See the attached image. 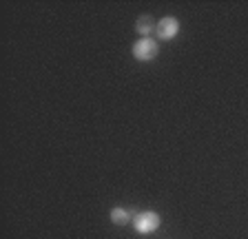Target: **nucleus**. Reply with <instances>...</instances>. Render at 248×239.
<instances>
[{
	"mask_svg": "<svg viewBox=\"0 0 248 239\" xmlns=\"http://www.w3.org/2000/svg\"><path fill=\"white\" fill-rule=\"evenodd\" d=\"M131 53H133V58L140 60V62H151V60H155L157 53H160V45H157L153 38H140L138 42H133Z\"/></svg>",
	"mask_w": 248,
	"mask_h": 239,
	"instance_id": "1",
	"label": "nucleus"
},
{
	"mask_svg": "<svg viewBox=\"0 0 248 239\" xmlns=\"http://www.w3.org/2000/svg\"><path fill=\"white\" fill-rule=\"evenodd\" d=\"M162 217L155 210H144V213H138L133 217V228L138 230L140 235H151L160 228Z\"/></svg>",
	"mask_w": 248,
	"mask_h": 239,
	"instance_id": "2",
	"label": "nucleus"
},
{
	"mask_svg": "<svg viewBox=\"0 0 248 239\" xmlns=\"http://www.w3.org/2000/svg\"><path fill=\"white\" fill-rule=\"evenodd\" d=\"M177 33H180V20L175 16H166L157 22V38L162 42H169L173 38H177Z\"/></svg>",
	"mask_w": 248,
	"mask_h": 239,
	"instance_id": "3",
	"label": "nucleus"
},
{
	"mask_svg": "<svg viewBox=\"0 0 248 239\" xmlns=\"http://www.w3.org/2000/svg\"><path fill=\"white\" fill-rule=\"evenodd\" d=\"M135 29H138V33L142 38H149V33L153 31V29H157V25H153V18L151 16H142L135 22Z\"/></svg>",
	"mask_w": 248,
	"mask_h": 239,
	"instance_id": "4",
	"label": "nucleus"
},
{
	"mask_svg": "<svg viewBox=\"0 0 248 239\" xmlns=\"http://www.w3.org/2000/svg\"><path fill=\"white\" fill-rule=\"evenodd\" d=\"M108 219H111L115 226H124V224L133 222V217H131V213L126 210V208H113L111 215H108Z\"/></svg>",
	"mask_w": 248,
	"mask_h": 239,
	"instance_id": "5",
	"label": "nucleus"
}]
</instances>
